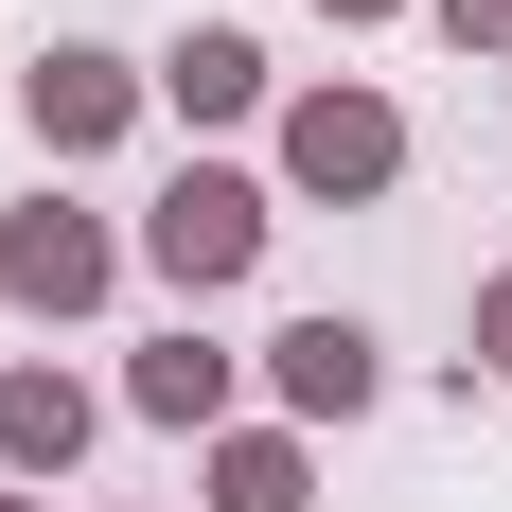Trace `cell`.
Segmentation results:
<instances>
[{
    "label": "cell",
    "mask_w": 512,
    "mask_h": 512,
    "mask_svg": "<svg viewBox=\"0 0 512 512\" xmlns=\"http://www.w3.org/2000/svg\"><path fill=\"white\" fill-rule=\"evenodd\" d=\"M142 248H159V283H248V248H265V195H248V177H177V195L142 212Z\"/></svg>",
    "instance_id": "obj_1"
},
{
    "label": "cell",
    "mask_w": 512,
    "mask_h": 512,
    "mask_svg": "<svg viewBox=\"0 0 512 512\" xmlns=\"http://www.w3.org/2000/svg\"><path fill=\"white\" fill-rule=\"evenodd\" d=\"M389 159H407V124H389L371 89H318L301 124H283V177H301V195H371Z\"/></svg>",
    "instance_id": "obj_2"
},
{
    "label": "cell",
    "mask_w": 512,
    "mask_h": 512,
    "mask_svg": "<svg viewBox=\"0 0 512 512\" xmlns=\"http://www.w3.org/2000/svg\"><path fill=\"white\" fill-rule=\"evenodd\" d=\"M0 283H18V301H36V318H71V301H106V230H89V212H18V230H0Z\"/></svg>",
    "instance_id": "obj_3"
},
{
    "label": "cell",
    "mask_w": 512,
    "mask_h": 512,
    "mask_svg": "<svg viewBox=\"0 0 512 512\" xmlns=\"http://www.w3.org/2000/svg\"><path fill=\"white\" fill-rule=\"evenodd\" d=\"M124 106H142V71H106V53H36V142H53V159H89Z\"/></svg>",
    "instance_id": "obj_4"
},
{
    "label": "cell",
    "mask_w": 512,
    "mask_h": 512,
    "mask_svg": "<svg viewBox=\"0 0 512 512\" xmlns=\"http://www.w3.org/2000/svg\"><path fill=\"white\" fill-rule=\"evenodd\" d=\"M71 442H89V389H71V371H0V460L53 477Z\"/></svg>",
    "instance_id": "obj_5"
},
{
    "label": "cell",
    "mask_w": 512,
    "mask_h": 512,
    "mask_svg": "<svg viewBox=\"0 0 512 512\" xmlns=\"http://www.w3.org/2000/svg\"><path fill=\"white\" fill-rule=\"evenodd\" d=\"M265 354H283V407H371V336L354 318H283Z\"/></svg>",
    "instance_id": "obj_6"
},
{
    "label": "cell",
    "mask_w": 512,
    "mask_h": 512,
    "mask_svg": "<svg viewBox=\"0 0 512 512\" xmlns=\"http://www.w3.org/2000/svg\"><path fill=\"white\" fill-rule=\"evenodd\" d=\"M142 407L159 424H212V407H230V354H212V336H159V354H142Z\"/></svg>",
    "instance_id": "obj_7"
},
{
    "label": "cell",
    "mask_w": 512,
    "mask_h": 512,
    "mask_svg": "<svg viewBox=\"0 0 512 512\" xmlns=\"http://www.w3.org/2000/svg\"><path fill=\"white\" fill-rule=\"evenodd\" d=\"M159 89L195 106V124H230V106L265 89V53H248V36H195V53H177V71H159Z\"/></svg>",
    "instance_id": "obj_8"
},
{
    "label": "cell",
    "mask_w": 512,
    "mask_h": 512,
    "mask_svg": "<svg viewBox=\"0 0 512 512\" xmlns=\"http://www.w3.org/2000/svg\"><path fill=\"white\" fill-rule=\"evenodd\" d=\"M212 512H301V442H230L212 460Z\"/></svg>",
    "instance_id": "obj_9"
},
{
    "label": "cell",
    "mask_w": 512,
    "mask_h": 512,
    "mask_svg": "<svg viewBox=\"0 0 512 512\" xmlns=\"http://www.w3.org/2000/svg\"><path fill=\"white\" fill-rule=\"evenodd\" d=\"M442 36H460V53H477V36H512V0H442Z\"/></svg>",
    "instance_id": "obj_10"
},
{
    "label": "cell",
    "mask_w": 512,
    "mask_h": 512,
    "mask_svg": "<svg viewBox=\"0 0 512 512\" xmlns=\"http://www.w3.org/2000/svg\"><path fill=\"white\" fill-rule=\"evenodd\" d=\"M477 354H495V371H512V283H495V301H477Z\"/></svg>",
    "instance_id": "obj_11"
},
{
    "label": "cell",
    "mask_w": 512,
    "mask_h": 512,
    "mask_svg": "<svg viewBox=\"0 0 512 512\" xmlns=\"http://www.w3.org/2000/svg\"><path fill=\"white\" fill-rule=\"evenodd\" d=\"M336 18H389V0H336Z\"/></svg>",
    "instance_id": "obj_12"
},
{
    "label": "cell",
    "mask_w": 512,
    "mask_h": 512,
    "mask_svg": "<svg viewBox=\"0 0 512 512\" xmlns=\"http://www.w3.org/2000/svg\"><path fill=\"white\" fill-rule=\"evenodd\" d=\"M0 512H18V495H0Z\"/></svg>",
    "instance_id": "obj_13"
}]
</instances>
